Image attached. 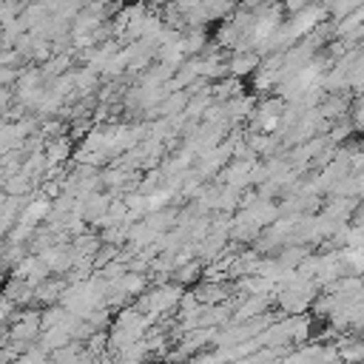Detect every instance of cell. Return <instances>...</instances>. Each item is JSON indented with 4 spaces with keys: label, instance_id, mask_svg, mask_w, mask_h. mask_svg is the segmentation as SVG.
<instances>
[]
</instances>
